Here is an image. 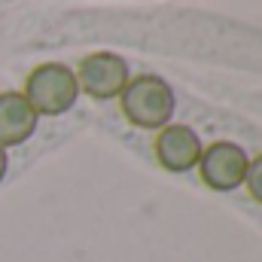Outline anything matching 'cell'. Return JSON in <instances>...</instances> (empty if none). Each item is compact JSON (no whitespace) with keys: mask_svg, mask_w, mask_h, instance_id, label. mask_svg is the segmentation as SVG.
I'll list each match as a JSON object with an SVG mask.
<instances>
[{"mask_svg":"<svg viewBox=\"0 0 262 262\" xmlns=\"http://www.w3.org/2000/svg\"><path fill=\"white\" fill-rule=\"evenodd\" d=\"M37 131V113L18 92L0 95V146H18Z\"/></svg>","mask_w":262,"mask_h":262,"instance_id":"cell-6","label":"cell"},{"mask_svg":"<svg viewBox=\"0 0 262 262\" xmlns=\"http://www.w3.org/2000/svg\"><path fill=\"white\" fill-rule=\"evenodd\" d=\"M122 110L140 128H162L174 116V92L162 76H137L122 89Z\"/></svg>","mask_w":262,"mask_h":262,"instance_id":"cell-1","label":"cell"},{"mask_svg":"<svg viewBox=\"0 0 262 262\" xmlns=\"http://www.w3.org/2000/svg\"><path fill=\"white\" fill-rule=\"evenodd\" d=\"M76 82L82 85L85 95H92L98 101L116 98L128 85V64H125V58H119L113 52H95V55L82 58Z\"/></svg>","mask_w":262,"mask_h":262,"instance_id":"cell-4","label":"cell"},{"mask_svg":"<svg viewBox=\"0 0 262 262\" xmlns=\"http://www.w3.org/2000/svg\"><path fill=\"white\" fill-rule=\"evenodd\" d=\"M3 174H6V149L0 146V180H3Z\"/></svg>","mask_w":262,"mask_h":262,"instance_id":"cell-8","label":"cell"},{"mask_svg":"<svg viewBox=\"0 0 262 262\" xmlns=\"http://www.w3.org/2000/svg\"><path fill=\"white\" fill-rule=\"evenodd\" d=\"M156 156L162 162V168L180 174L198 165L201 159V140L189 125H168L156 137Z\"/></svg>","mask_w":262,"mask_h":262,"instance_id":"cell-5","label":"cell"},{"mask_svg":"<svg viewBox=\"0 0 262 262\" xmlns=\"http://www.w3.org/2000/svg\"><path fill=\"white\" fill-rule=\"evenodd\" d=\"M76 95H79L76 73H70V67L64 64H40L25 85V98L34 107V113L46 116L67 113L76 104Z\"/></svg>","mask_w":262,"mask_h":262,"instance_id":"cell-2","label":"cell"},{"mask_svg":"<svg viewBox=\"0 0 262 262\" xmlns=\"http://www.w3.org/2000/svg\"><path fill=\"white\" fill-rule=\"evenodd\" d=\"M201 177L210 189H220V192H229L235 186L244 183L247 177V152L238 146V143H229V140H220V143H210L201 159Z\"/></svg>","mask_w":262,"mask_h":262,"instance_id":"cell-3","label":"cell"},{"mask_svg":"<svg viewBox=\"0 0 262 262\" xmlns=\"http://www.w3.org/2000/svg\"><path fill=\"white\" fill-rule=\"evenodd\" d=\"M247 189H250V195L262 201V156L259 159H253V165H247Z\"/></svg>","mask_w":262,"mask_h":262,"instance_id":"cell-7","label":"cell"}]
</instances>
